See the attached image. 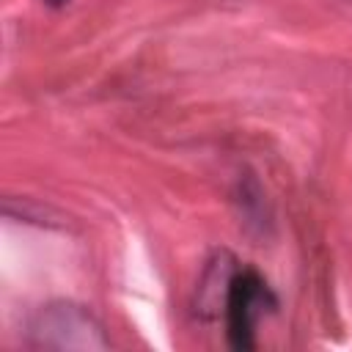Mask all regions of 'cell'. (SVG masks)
<instances>
[{"instance_id": "6da1fadb", "label": "cell", "mask_w": 352, "mask_h": 352, "mask_svg": "<svg viewBox=\"0 0 352 352\" xmlns=\"http://www.w3.org/2000/svg\"><path fill=\"white\" fill-rule=\"evenodd\" d=\"M28 341L33 349L52 352H102L110 346L102 322L85 305L69 300L41 305L28 324Z\"/></svg>"}, {"instance_id": "7a4b0ae2", "label": "cell", "mask_w": 352, "mask_h": 352, "mask_svg": "<svg viewBox=\"0 0 352 352\" xmlns=\"http://www.w3.org/2000/svg\"><path fill=\"white\" fill-rule=\"evenodd\" d=\"M275 294L267 286V280L250 270V267H236V272L231 275L228 292H226V302H223V316H226V338L234 349L245 352L256 346V324L258 319L272 311Z\"/></svg>"}, {"instance_id": "3957f363", "label": "cell", "mask_w": 352, "mask_h": 352, "mask_svg": "<svg viewBox=\"0 0 352 352\" xmlns=\"http://www.w3.org/2000/svg\"><path fill=\"white\" fill-rule=\"evenodd\" d=\"M44 6H50V8H63V6H69L72 0H41Z\"/></svg>"}]
</instances>
